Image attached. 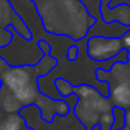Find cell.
<instances>
[{"label":"cell","instance_id":"cell-1","mask_svg":"<svg viewBox=\"0 0 130 130\" xmlns=\"http://www.w3.org/2000/svg\"><path fill=\"white\" fill-rule=\"evenodd\" d=\"M45 32L81 41L87 37L97 19L81 0H32Z\"/></svg>","mask_w":130,"mask_h":130},{"label":"cell","instance_id":"cell-2","mask_svg":"<svg viewBox=\"0 0 130 130\" xmlns=\"http://www.w3.org/2000/svg\"><path fill=\"white\" fill-rule=\"evenodd\" d=\"M57 64V58L48 54L43 56L36 64L10 66L1 76L3 86L15 93L23 107L34 105L41 93L39 80L54 70Z\"/></svg>","mask_w":130,"mask_h":130},{"label":"cell","instance_id":"cell-3","mask_svg":"<svg viewBox=\"0 0 130 130\" xmlns=\"http://www.w3.org/2000/svg\"><path fill=\"white\" fill-rule=\"evenodd\" d=\"M15 33L27 42L33 39L29 27L18 15L11 3L9 0H0V49L6 48L13 42Z\"/></svg>","mask_w":130,"mask_h":130},{"label":"cell","instance_id":"cell-4","mask_svg":"<svg viewBox=\"0 0 130 130\" xmlns=\"http://www.w3.org/2000/svg\"><path fill=\"white\" fill-rule=\"evenodd\" d=\"M87 54L92 61L107 62L116 58L124 49L121 39L118 37L92 36L87 39Z\"/></svg>","mask_w":130,"mask_h":130},{"label":"cell","instance_id":"cell-5","mask_svg":"<svg viewBox=\"0 0 130 130\" xmlns=\"http://www.w3.org/2000/svg\"><path fill=\"white\" fill-rule=\"evenodd\" d=\"M39 110L41 119L44 123H52L56 116H67L71 111V105L64 99H53L44 92H41L34 102Z\"/></svg>","mask_w":130,"mask_h":130},{"label":"cell","instance_id":"cell-6","mask_svg":"<svg viewBox=\"0 0 130 130\" xmlns=\"http://www.w3.org/2000/svg\"><path fill=\"white\" fill-rule=\"evenodd\" d=\"M95 76L99 82H109L110 80H114L115 84L130 85V63L116 62L109 71L99 67L95 71Z\"/></svg>","mask_w":130,"mask_h":130},{"label":"cell","instance_id":"cell-7","mask_svg":"<svg viewBox=\"0 0 130 130\" xmlns=\"http://www.w3.org/2000/svg\"><path fill=\"white\" fill-rule=\"evenodd\" d=\"M101 18L106 24H112L118 22L125 28H130V5L120 4L112 8V10L107 9L106 11L101 13Z\"/></svg>","mask_w":130,"mask_h":130},{"label":"cell","instance_id":"cell-8","mask_svg":"<svg viewBox=\"0 0 130 130\" xmlns=\"http://www.w3.org/2000/svg\"><path fill=\"white\" fill-rule=\"evenodd\" d=\"M73 112H75V116L86 128H92L93 125L99 124L100 114L96 112L92 107H90L86 101H84V100H78V102L73 107Z\"/></svg>","mask_w":130,"mask_h":130},{"label":"cell","instance_id":"cell-9","mask_svg":"<svg viewBox=\"0 0 130 130\" xmlns=\"http://www.w3.org/2000/svg\"><path fill=\"white\" fill-rule=\"evenodd\" d=\"M23 109V105L18 100L14 92H11L5 86H1L0 90V111L10 115V114H19Z\"/></svg>","mask_w":130,"mask_h":130},{"label":"cell","instance_id":"cell-10","mask_svg":"<svg viewBox=\"0 0 130 130\" xmlns=\"http://www.w3.org/2000/svg\"><path fill=\"white\" fill-rule=\"evenodd\" d=\"M109 99L114 106L123 107L125 110L130 109V85L116 84V85L111 86Z\"/></svg>","mask_w":130,"mask_h":130},{"label":"cell","instance_id":"cell-11","mask_svg":"<svg viewBox=\"0 0 130 130\" xmlns=\"http://www.w3.org/2000/svg\"><path fill=\"white\" fill-rule=\"evenodd\" d=\"M24 126H27V123L20 114H10L3 119L0 130H22Z\"/></svg>","mask_w":130,"mask_h":130},{"label":"cell","instance_id":"cell-12","mask_svg":"<svg viewBox=\"0 0 130 130\" xmlns=\"http://www.w3.org/2000/svg\"><path fill=\"white\" fill-rule=\"evenodd\" d=\"M97 93H100L99 90L88 84H82V85H77L73 87V95H76L78 97V100H86Z\"/></svg>","mask_w":130,"mask_h":130},{"label":"cell","instance_id":"cell-13","mask_svg":"<svg viewBox=\"0 0 130 130\" xmlns=\"http://www.w3.org/2000/svg\"><path fill=\"white\" fill-rule=\"evenodd\" d=\"M112 115H114V124L110 130H123L126 128L125 124V116H126V110L123 107H118L114 106L111 110Z\"/></svg>","mask_w":130,"mask_h":130},{"label":"cell","instance_id":"cell-14","mask_svg":"<svg viewBox=\"0 0 130 130\" xmlns=\"http://www.w3.org/2000/svg\"><path fill=\"white\" fill-rule=\"evenodd\" d=\"M54 87L57 90V92L59 93V96L62 99H66L71 95H73V87L71 85L70 81H67L66 78H62V77H58L54 80Z\"/></svg>","mask_w":130,"mask_h":130},{"label":"cell","instance_id":"cell-15","mask_svg":"<svg viewBox=\"0 0 130 130\" xmlns=\"http://www.w3.org/2000/svg\"><path fill=\"white\" fill-rule=\"evenodd\" d=\"M112 124H114V115H112L111 111L104 112V114L100 115V118H99V125L101 126V130H104V129L110 130L111 126H112Z\"/></svg>","mask_w":130,"mask_h":130},{"label":"cell","instance_id":"cell-16","mask_svg":"<svg viewBox=\"0 0 130 130\" xmlns=\"http://www.w3.org/2000/svg\"><path fill=\"white\" fill-rule=\"evenodd\" d=\"M66 56H67V59L70 62H75L77 58H78V47L76 44H72L67 48V52H66Z\"/></svg>","mask_w":130,"mask_h":130},{"label":"cell","instance_id":"cell-17","mask_svg":"<svg viewBox=\"0 0 130 130\" xmlns=\"http://www.w3.org/2000/svg\"><path fill=\"white\" fill-rule=\"evenodd\" d=\"M38 48H39V51L43 53V56H48V54L51 53V51H52L51 44L48 43L47 41H44V39H39V41H38Z\"/></svg>","mask_w":130,"mask_h":130},{"label":"cell","instance_id":"cell-18","mask_svg":"<svg viewBox=\"0 0 130 130\" xmlns=\"http://www.w3.org/2000/svg\"><path fill=\"white\" fill-rule=\"evenodd\" d=\"M121 43H123V47H124V49H126V51H130V28L121 36Z\"/></svg>","mask_w":130,"mask_h":130},{"label":"cell","instance_id":"cell-19","mask_svg":"<svg viewBox=\"0 0 130 130\" xmlns=\"http://www.w3.org/2000/svg\"><path fill=\"white\" fill-rule=\"evenodd\" d=\"M9 67H10L9 62H6V59L0 56V78H1V76L4 75V72H5Z\"/></svg>","mask_w":130,"mask_h":130},{"label":"cell","instance_id":"cell-20","mask_svg":"<svg viewBox=\"0 0 130 130\" xmlns=\"http://www.w3.org/2000/svg\"><path fill=\"white\" fill-rule=\"evenodd\" d=\"M111 0H100V13H104L109 9V4Z\"/></svg>","mask_w":130,"mask_h":130},{"label":"cell","instance_id":"cell-21","mask_svg":"<svg viewBox=\"0 0 130 130\" xmlns=\"http://www.w3.org/2000/svg\"><path fill=\"white\" fill-rule=\"evenodd\" d=\"M125 124H126V129L130 130V109L126 110V116H125Z\"/></svg>","mask_w":130,"mask_h":130},{"label":"cell","instance_id":"cell-22","mask_svg":"<svg viewBox=\"0 0 130 130\" xmlns=\"http://www.w3.org/2000/svg\"><path fill=\"white\" fill-rule=\"evenodd\" d=\"M22 130H34V129H33V128H29V126H24Z\"/></svg>","mask_w":130,"mask_h":130},{"label":"cell","instance_id":"cell-23","mask_svg":"<svg viewBox=\"0 0 130 130\" xmlns=\"http://www.w3.org/2000/svg\"><path fill=\"white\" fill-rule=\"evenodd\" d=\"M128 61H129V63H130V51H129V54H128Z\"/></svg>","mask_w":130,"mask_h":130},{"label":"cell","instance_id":"cell-24","mask_svg":"<svg viewBox=\"0 0 130 130\" xmlns=\"http://www.w3.org/2000/svg\"><path fill=\"white\" fill-rule=\"evenodd\" d=\"M1 86H3V82H1V78H0V90H1Z\"/></svg>","mask_w":130,"mask_h":130},{"label":"cell","instance_id":"cell-25","mask_svg":"<svg viewBox=\"0 0 130 130\" xmlns=\"http://www.w3.org/2000/svg\"><path fill=\"white\" fill-rule=\"evenodd\" d=\"M1 123H3V119L0 118V128H1Z\"/></svg>","mask_w":130,"mask_h":130},{"label":"cell","instance_id":"cell-26","mask_svg":"<svg viewBox=\"0 0 130 130\" xmlns=\"http://www.w3.org/2000/svg\"><path fill=\"white\" fill-rule=\"evenodd\" d=\"M123 130H129V129H126V128H125V129H123Z\"/></svg>","mask_w":130,"mask_h":130}]
</instances>
